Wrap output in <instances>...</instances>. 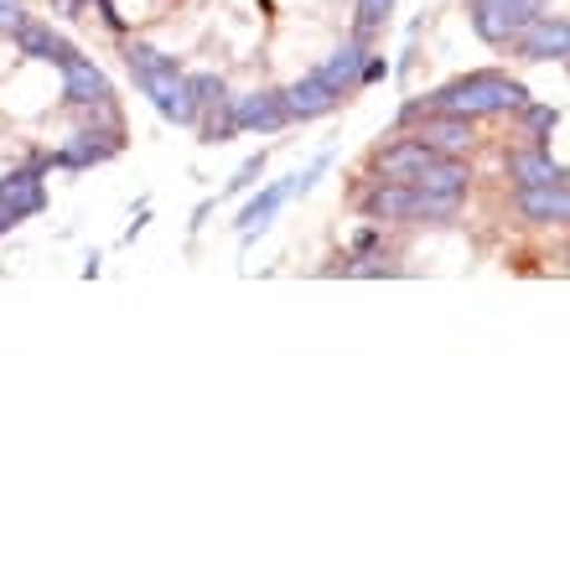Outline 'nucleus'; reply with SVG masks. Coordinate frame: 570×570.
<instances>
[{
	"label": "nucleus",
	"mask_w": 570,
	"mask_h": 570,
	"mask_svg": "<svg viewBox=\"0 0 570 570\" xmlns=\"http://www.w3.org/2000/svg\"><path fill=\"white\" fill-rule=\"evenodd\" d=\"M524 99H529V89L519 78L498 73V68H478V73H462V78H451V83H441V89L425 94V99H410V105L400 109V125H415L421 115L482 120V115H509V109H519Z\"/></svg>",
	"instance_id": "1"
},
{
	"label": "nucleus",
	"mask_w": 570,
	"mask_h": 570,
	"mask_svg": "<svg viewBox=\"0 0 570 570\" xmlns=\"http://www.w3.org/2000/svg\"><path fill=\"white\" fill-rule=\"evenodd\" d=\"M125 68L136 78V89L146 94V105L171 125H193L197 109H193V94H187V68H181L171 52L150 42H136V37H125Z\"/></svg>",
	"instance_id": "2"
},
{
	"label": "nucleus",
	"mask_w": 570,
	"mask_h": 570,
	"mask_svg": "<svg viewBox=\"0 0 570 570\" xmlns=\"http://www.w3.org/2000/svg\"><path fill=\"white\" fill-rule=\"evenodd\" d=\"M456 208H462V203L421 193V187H410V181H374V187L358 197V213L374 218V224H451Z\"/></svg>",
	"instance_id": "3"
},
{
	"label": "nucleus",
	"mask_w": 570,
	"mask_h": 570,
	"mask_svg": "<svg viewBox=\"0 0 570 570\" xmlns=\"http://www.w3.org/2000/svg\"><path fill=\"white\" fill-rule=\"evenodd\" d=\"M62 73V105L68 109H83V115H105V125H115L120 130V109H115V83L105 78V68H94V58H83L78 52L68 68H58Z\"/></svg>",
	"instance_id": "4"
},
{
	"label": "nucleus",
	"mask_w": 570,
	"mask_h": 570,
	"mask_svg": "<svg viewBox=\"0 0 570 570\" xmlns=\"http://www.w3.org/2000/svg\"><path fill=\"white\" fill-rule=\"evenodd\" d=\"M540 11H544V0H466L472 31H478L488 47H509Z\"/></svg>",
	"instance_id": "5"
},
{
	"label": "nucleus",
	"mask_w": 570,
	"mask_h": 570,
	"mask_svg": "<svg viewBox=\"0 0 570 570\" xmlns=\"http://www.w3.org/2000/svg\"><path fill=\"white\" fill-rule=\"evenodd\" d=\"M125 150L120 130H73L68 146H58L42 166H58V171H89V166H105Z\"/></svg>",
	"instance_id": "6"
},
{
	"label": "nucleus",
	"mask_w": 570,
	"mask_h": 570,
	"mask_svg": "<svg viewBox=\"0 0 570 570\" xmlns=\"http://www.w3.org/2000/svg\"><path fill=\"white\" fill-rule=\"evenodd\" d=\"M509 47H513V58H524V62H566V52H570V21H566V16L540 11Z\"/></svg>",
	"instance_id": "7"
},
{
	"label": "nucleus",
	"mask_w": 570,
	"mask_h": 570,
	"mask_svg": "<svg viewBox=\"0 0 570 570\" xmlns=\"http://www.w3.org/2000/svg\"><path fill=\"white\" fill-rule=\"evenodd\" d=\"M435 161H441V150H431L421 136H400L384 150H374V177L379 181H415L421 171H431Z\"/></svg>",
	"instance_id": "8"
},
{
	"label": "nucleus",
	"mask_w": 570,
	"mask_h": 570,
	"mask_svg": "<svg viewBox=\"0 0 570 570\" xmlns=\"http://www.w3.org/2000/svg\"><path fill=\"white\" fill-rule=\"evenodd\" d=\"M11 42H16V52H21V58L52 62V68H68V62L78 58V47L68 42L52 21H42V16H27V21L11 31Z\"/></svg>",
	"instance_id": "9"
},
{
	"label": "nucleus",
	"mask_w": 570,
	"mask_h": 570,
	"mask_svg": "<svg viewBox=\"0 0 570 570\" xmlns=\"http://www.w3.org/2000/svg\"><path fill=\"white\" fill-rule=\"evenodd\" d=\"M234 125L239 136H281L291 125V109H285V94L281 89H255L234 99Z\"/></svg>",
	"instance_id": "10"
},
{
	"label": "nucleus",
	"mask_w": 570,
	"mask_h": 570,
	"mask_svg": "<svg viewBox=\"0 0 570 570\" xmlns=\"http://www.w3.org/2000/svg\"><path fill=\"white\" fill-rule=\"evenodd\" d=\"M513 187H566V166L550 156V146H524L509 156Z\"/></svg>",
	"instance_id": "11"
},
{
	"label": "nucleus",
	"mask_w": 570,
	"mask_h": 570,
	"mask_svg": "<svg viewBox=\"0 0 570 570\" xmlns=\"http://www.w3.org/2000/svg\"><path fill=\"white\" fill-rule=\"evenodd\" d=\"M0 197L11 203V213L27 224L47 208V187H42V166H21V171H6L0 177Z\"/></svg>",
	"instance_id": "12"
},
{
	"label": "nucleus",
	"mask_w": 570,
	"mask_h": 570,
	"mask_svg": "<svg viewBox=\"0 0 570 570\" xmlns=\"http://www.w3.org/2000/svg\"><path fill=\"white\" fill-rule=\"evenodd\" d=\"M285 94V109H291V120H322V115H332V109L343 105V94L337 89H327L316 73H306V78H296L291 89H281Z\"/></svg>",
	"instance_id": "13"
},
{
	"label": "nucleus",
	"mask_w": 570,
	"mask_h": 570,
	"mask_svg": "<svg viewBox=\"0 0 570 570\" xmlns=\"http://www.w3.org/2000/svg\"><path fill=\"white\" fill-rule=\"evenodd\" d=\"M363 58H368V42H358V37H347L343 47H332V58L327 62H316L312 73L327 83V89H337L347 99V89H358V68Z\"/></svg>",
	"instance_id": "14"
},
{
	"label": "nucleus",
	"mask_w": 570,
	"mask_h": 570,
	"mask_svg": "<svg viewBox=\"0 0 570 570\" xmlns=\"http://www.w3.org/2000/svg\"><path fill=\"white\" fill-rule=\"evenodd\" d=\"M415 125H421L415 136L441 156H466L472 150V120H462V115H421Z\"/></svg>",
	"instance_id": "15"
},
{
	"label": "nucleus",
	"mask_w": 570,
	"mask_h": 570,
	"mask_svg": "<svg viewBox=\"0 0 570 570\" xmlns=\"http://www.w3.org/2000/svg\"><path fill=\"white\" fill-rule=\"evenodd\" d=\"M291 197H296V181H271L259 197H249V203H244V213H239V239L249 244L255 234H265V228H271V218L285 208V203H291Z\"/></svg>",
	"instance_id": "16"
},
{
	"label": "nucleus",
	"mask_w": 570,
	"mask_h": 570,
	"mask_svg": "<svg viewBox=\"0 0 570 570\" xmlns=\"http://www.w3.org/2000/svg\"><path fill=\"white\" fill-rule=\"evenodd\" d=\"M513 197L529 224H566L570 218V187H513Z\"/></svg>",
	"instance_id": "17"
},
{
	"label": "nucleus",
	"mask_w": 570,
	"mask_h": 570,
	"mask_svg": "<svg viewBox=\"0 0 570 570\" xmlns=\"http://www.w3.org/2000/svg\"><path fill=\"white\" fill-rule=\"evenodd\" d=\"M394 21V0H353V37L374 47Z\"/></svg>",
	"instance_id": "18"
},
{
	"label": "nucleus",
	"mask_w": 570,
	"mask_h": 570,
	"mask_svg": "<svg viewBox=\"0 0 570 570\" xmlns=\"http://www.w3.org/2000/svg\"><path fill=\"white\" fill-rule=\"evenodd\" d=\"M519 115H524V130L534 136V146H550V130L560 125V109H556V105H534V99H524V105H519Z\"/></svg>",
	"instance_id": "19"
},
{
	"label": "nucleus",
	"mask_w": 570,
	"mask_h": 570,
	"mask_svg": "<svg viewBox=\"0 0 570 570\" xmlns=\"http://www.w3.org/2000/svg\"><path fill=\"white\" fill-rule=\"evenodd\" d=\"M259 177H265V150H259V156H249V161H244L239 171H234V181H228L224 193H249V187H255Z\"/></svg>",
	"instance_id": "20"
},
{
	"label": "nucleus",
	"mask_w": 570,
	"mask_h": 570,
	"mask_svg": "<svg viewBox=\"0 0 570 570\" xmlns=\"http://www.w3.org/2000/svg\"><path fill=\"white\" fill-rule=\"evenodd\" d=\"M27 0H0V37H11L21 21H27Z\"/></svg>",
	"instance_id": "21"
},
{
	"label": "nucleus",
	"mask_w": 570,
	"mask_h": 570,
	"mask_svg": "<svg viewBox=\"0 0 570 570\" xmlns=\"http://www.w3.org/2000/svg\"><path fill=\"white\" fill-rule=\"evenodd\" d=\"M394 68H390V58H379V52H368L363 58V68H358V83H379V78H390Z\"/></svg>",
	"instance_id": "22"
},
{
	"label": "nucleus",
	"mask_w": 570,
	"mask_h": 570,
	"mask_svg": "<svg viewBox=\"0 0 570 570\" xmlns=\"http://www.w3.org/2000/svg\"><path fill=\"white\" fill-rule=\"evenodd\" d=\"M94 6H99V21H105V27L115 31V37H125V31H130V21H125V16L115 11V0H94Z\"/></svg>",
	"instance_id": "23"
},
{
	"label": "nucleus",
	"mask_w": 570,
	"mask_h": 570,
	"mask_svg": "<svg viewBox=\"0 0 570 570\" xmlns=\"http://www.w3.org/2000/svg\"><path fill=\"white\" fill-rule=\"evenodd\" d=\"M89 6H94V0H52V11H58V16H83Z\"/></svg>",
	"instance_id": "24"
},
{
	"label": "nucleus",
	"mask_w": 570,
	"mask_h": 570,
	"mask_svg": "<svg viewBox=\"0 0 570 570\" xmlns=\"http://www.w3.org/2000/svg\"><path fill=\"white\" fill-rule=\"evenodd\" d=\"M353 249H358V255H368V249H379V234H374V228H358V239H353Z\"/></svg>",
	"instance_id": "25"
},
{
	"label": "nucleus",
	"mask_w": 570,
	"mask_h": 570,
	"mask_svg": "<svg viewBox=\"0 0 570 570\" xmlns=\"http://www.w3.org/2000/svg\"><path fill=\"white\" fill-rule=\"evenodd\" d=\"M11 228H21V218H16V213H11V203L0 197V234H11Z\"/></svg>",
	"instance_id": "26"
}]
</instances>
